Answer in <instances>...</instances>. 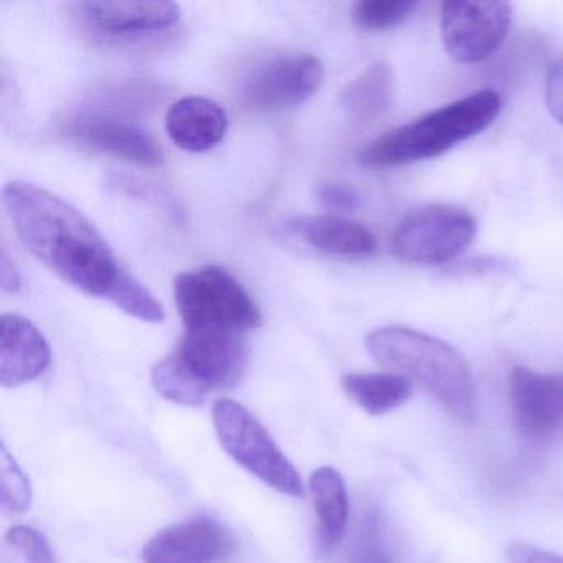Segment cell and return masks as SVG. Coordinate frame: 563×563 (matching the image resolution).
I'll return each mask as SVG.
<instances>
[{"label": "cell", "mask_w": 563, "mask_h": 563, "mask_svg": "<svg viewBox=\"0 0 563 563\" xmlns=\"http://www.w3.org/2000/svg\"><path fill=\"white\" fill-rule=\"evenodd\" d=\"M2 203L35 260L78 291L113 301L130 273L84 213L55 194L19 180L5 184Z\"/></svg>", "instance_id": "6da1fadb"}, {"label": "cell", "mask_w": 563, "mask_h": 563, "mask_svg": "<svg viewBox=\"0 0 563 563\" xmlns=\"http://www.w3.org/2000/svg\"><path fill=\"white\" fill-rule=\"evenodd\" d=\"M368 354L391 371L417 382L464 424L477 415L476 385L463 355L440 339L407 328H378L365 338Z\"/></svg>", "instance_id": "7a4b0ae2"}, {"label": "cell", "mask_w": 563, "mask_h": 563, "mask_svg": "<svg viewBox=\"0 0 563 563\" xmlns=\"http://www.w3.org/2000/svg\"><path fill=\"white\" fill-rule=\"evenodd\" d=\"M500 110L497 91H476L372 141L358 153V163L384 169L433 159L486 131Z\"/></svg>", "instance_id": "3957f363"}, {"label": "cell", "mask_w": 563, "mask_h": 563, "mask_svg": "<svg viewBox=\"0 0 563 563\" xmlns=\"http://www.w3.org/2000/svg\"><path fill=\"white\" fill-rule=\"evenodd\" d=\"M174 299L184 328H222L246 334L263 324L252 296L220 266L180 273L174 282Z\"/></svg>", "instance_id": "277c9868"}, {"label": "cell", "mask_w": 563, "mask_h": 563, "mask_svg": "<svg viewBox=\"0 0 563 563\" xmlns=\"http://www.w3.org/2000/svg\"><path fill=\"white\" fill-rule=\"evenodd\" d=\"M213 424L223 450L240 466L286 496L301 497L305 494L296 467L245 407L227 398L217 401L213 405Z\"/></svg>", "instance_id": "5b68a950"}, {"label": "cell", "mask_w": 563, "mask_h": 563, "mask_svg": "<svg viewBox=\"0 0 563 563\" xmlns=\"http://www.w3.org/2000/svg\"><path fill=\"white\" fill-rule=\"evenodd\" d=\"M477 235V222L467 210L428 206L401 220L394 235V253L407 263L444 265L463 255Z\"/></svg>", "instance_id": "8992f818"}, {"label": "cell", "mask_w": 563, "mask_h": 563, "mask_svg": "<svg viewBox=\"0 0 563 563\" xmlns=\"http://www.w3.org/2000/svg\"><path fill=\"white\" fill-rule=\"evenodd\" d=\"M512 24V5L506 2L450 0L441 5V38L456 64L489 58L506 41Z\"/></svg>", "instance_id": "52a82bcc"}, {"label": "cell", "mask_w": 563, "mask_h": 563, "mask_svg": "<svg viewBox=\"0 0 563 563\" xmlns=\"http://www.w3.org/2000/svg\"><path fill=\"white\" fill-rule=\"evenodd\" d=\"M187 374L207 395L239 384L249 362L245 334L222 328H184L173 352Z\"/></svg>", "instance_id": "ba28073f"}, {"label": "cell", "mask_w": 563, "mask_h": 563, "mask_svg": "<svg viewBox=\"0 0 563 563\" xmlns=\"http://www.w3.org/2000/svg\"><path fill=\"white\" fill-rule=\"evenodd\" d=\"M324 80V67L314 55L273 58L246 78L242 98L253 110L282 111L314 97Z\"/></svg>", "instance_id": "9c48e42d"}, {"label": "cell", "mask_w": 563, "mask_h": 563, "mask_svg": "<svg viewBox=\"0 0 563 563\" xmlns=\"http://www.w3.org/2000/svg\"><path fill=\"white\" fill-rule=\"evenodd\" d=\"M514 423L526 440H550L563 427V374L514 367L509 375Z\"/></svg>", "instance_id": "30bf717a"}, {"label": "cell", "mask_w": 563, "mask_h": 563, "mask_svg": "<svg viewBox=\"0 0 563 563\" xmlns=\"http://www.w3.org/2000/svg\"><path fill=\"white\" fill-rule=\"evenodd\" d=\"M236 542L227 527L197 517L161 530L144 545V563H222L235 553Z\"/></svg>", "instance_id": "8fae6325"}, {"label": "cell", "mask_w": 563, "mask_h": 563, "mask_svg": "<svg viewBox=\"0 0 563 563\" xmlns=\"http://www.w3.org/2000/svg\"><path fill=\"white\" fill-rule=\"evenodd\" d=\"M65 133L84 146L124 163L136 164L146 169H156L164 164V153L159 144L140 128L123 121L80 114L68 120Z\"/></svg>", "instance_id": "7c38bea8"}, {"label": "cell", "mask_w": 563, "mask_h": 563, "mask_svg": "<svg viewBox=\"0 0 563 563\" xmlns=\"http://www.w3.org/2000/svg\"><path fill=\"white\" fill-rule=\"evenodd\" d=\"M85 24L111 37L153 34L173 27L180 19V8L174 2H123V0H90L78 5Z\"/></svg>", "instance_id": "4fadbf2b"}, {"label": "cell", "mask_w": 563, "mask_h": 563, "mask_svg": "<svg viewBox=\"0 0 563 563\" xmlns=\"http://www.w3.org/2000/svg\"><path fill=\"white\" fill-rule=\"evenodd\" d=\"M52 362L51 345L41 331L21 314L0 319V384L19 387L41 377Z\"/></svg>", "instance_id": "5bb4252c"}, {"label": "cell", "mask_w": 563, "mask_h": 563, "mask_svg": "<svg viewBox=\"0 0 563 563\" xmlns=\"http://www.w3.org/2000/svg\"><path fill=\"white\" fill-rule=\"evenodd\" d=\"M170 141L187 153H206L225 137L229 118L216 101L187 97L176 101L166 114Z\"/></svg>", "instance_id": "9a60e30c"}, {"label": "cell", "mask_w": 563, "mask_h": 563, "mask_svg": "<svg viewBox=\"0 0 563 563\" xmlns=\"http://www.w3.org/2000/svg\"><path fill=\"white\" fill-rule=\"evenodd\" d=\"M289 229L312 249L331 255L364 258L377 250V239L367 227L341 217H298L289 223Z\"/></svg>", "instance_id": "2e32d148"}, {"label": "cell", "mask_w": 563, "mask_h": 563, "mask_svg": "<svg viewBox=\"0 0 563 563\" xmlns=\"http://www.w3.org/2000/svg\"><path fill=\"white\" fill-rule=\"evenodd\" d=\"M318 514V539L322 552H331L347 530L349 496L344 477L331 466L318 467L309 477Z\"/></svg>", "instance_id": "e0dca14e"}, {"label": "cell", "mask_w": 563, "mask_h": 563, "mask_svg": "<svg viewBox=\"0 0 563 563\" xmlns=\"http://www.w3.org/2000/svg\"><path fill=\"white\" fill-rule=\"evenodd\" d=\"M341 384L345 395L371 417L395 410L413 391L410 378L400 374H347Z\"/></svg>", "instance_id": "ac0fdd59"}, {"label": "cell", "mask_w": 563, "mask_h": 563, "mask_svg": "<svg viewBox=\"0 0 563 563\" xmlns=\"http://www.w3.org/2000/svg\"><path fill=\"white\" fill-rule=\"evenodd\" d=\"M394 95L390 65L374 64L355 77L341 95L342 108L355 121H374L387 111Z\"/></svg>", "instance_id": "d6986e66"}, {"label": "cell", "mask_w": 563, "mask_h": 563, "mask_svg": "<svg viewBox=\"0 0 563 563\" xmlns=\"http://www.w3.org/2000/svg\"><path fill=\"white\" fill-rule=\"evenodd\" d=\"M151 378H153L154 388L174 404L199 407L206 401V391L184 371L174 354L167 355L154 365Z\"/></svg>", "instance_id": "ffe728a7"}, {"label": "cell", "mask_w": 563, "mask_h": 563, "mask_svg": "<svg viewBox=\"0 0 563 563\" xmlns=\"http://www.w3.org/2000/svg\"><path fill=\"white\" fill-rule=\"evenodd\" d=\"M417 8L415 0H362L354 5L352 18L364 31L382 32L404 24Z\"/></svg>", "instance_id": "44dd1931"}, {"label": "cell", "mask_w": 563, "mask_h": 563, "mask_svg": "<svg viewBox=\"0 0 563 563\" xmlns=\"http://www.w3.org/2000/svg\"><path fill=\"white\" fill-rule=\"evenodd\" d=\"M31 481L9 454L5 444L0 450V506L8 514H24L31 509Z\"/></svg>", "instance_id": "7402d4cb"}, {"label": "cell", "mask_w": 563, "mask_h": 563, "mask_svg": "<svg viewBox=\"0 0 563 563\" xmlns=\"http://www.w3.org/2000/svg\"><path fill=\"white\" fill-rule=\"evenodd\" d=\"M5 540L25 563H57L47 537L34 527H11L5 533Z\"/></svg>", "instance_id": "603a6c76"}, {"label": "cell", "mask_w": 563, "mask_h": 563, "mask_svg": "<svg viewBox=\"0 0 563 563\" xmlns=\"http://www.w3.org/2000/svg\"><path fill=\"white\" fill-rule=\"evenodd\" d=\"M316 197H318V202L331 212H354L361 206L358 194L345 184H319L318 189H316Z\"/></svg>", "instance_id": "cb8c5ba5"}, {"label": "cell", "mask_w": 563, "mask_h": 563, "mask_svg": "<svg viewBox=\"0 0 563 563\" xmlns=\"http://www.w3.org/2000/svg\"><path fill=\"white\" fill-rule=\"evenodd\" d=\"M507 559L509 563H563V555L560 553L522 542L512 543L509 547Z\"/></svg>", "instance_id": "d4e9b609"}, {"label": "cell", "mask_w": 563, "mask_h": 563, "mask_svg": "<svg viewBox=\"0 0 563 563\" xmlns=\"http://www.w3.org/2000/svg\"><path fill=\"white\" fill-rule=\"evenodd\" d=\"M545 101L550 114L563 124V67H553L547 77Z\"/></svg>", "instance_id": "484cf974"}, {"label": "cell", "mask_w": 563, "mask_h": 563, "mask_svg": "<svg viewBox=\"0 0 563 563\" xmlns=\"http://www.w3.org/2000/svg\"><path fill=\"white\" fill-rule=\"evenodd\" d=\"M0 286L9 295H14V292H19L22 289L21 273H19L18 266L9 256L8 250L4 249L0 253Z\"/></svg>", "instance_id": "4316f807"}, {"label": "cell", "mask_w": 563, "mask_h": 563, "mask_svg": "<svg viewBox=\"0 0 563 563\" xmlns=\"http://www.w3.org/2000/svg\"><path fill=\"white\" fill-rule=\"evenodd\" d=\"M362 563H387V560L378 550H371V552L365 553Z\"/></svg>", "instance_id": "83f0119b"}]
</instances>
